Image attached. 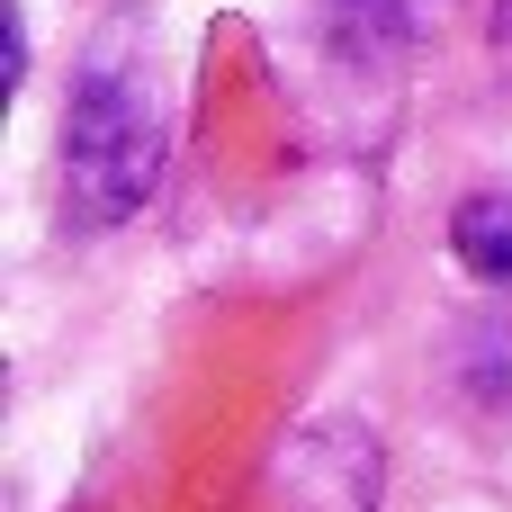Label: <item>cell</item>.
<instances>
[{
	"mask_svg": "<svg viewBox=\"0 0 512 512\" xmlns=\"http://www.w3.org/2000/svg\"><path fill=\"white\" fill-rule=\"evenodd\" d=\"M450 243H459V261H468L477 279H512V198H504V189L468 198L459 225H450Z\"/></svg>",
	"mask_w": 512,
	"mask_h": 512,
	"instance_id": "2",
	"label": "cell"
},
{
	"mask_svg": "<svg viewBox=\"0 0 512 512\" xmlns=\"http://www.w3.org/2000/svg\"><path fill=\"white\" fill-rule=\"evenodd\" d=\"M63 180L90 225H117L153 198L162 180V117L135 72H90L72 117H63Z\"/></svg>",
	"mask_w": 512,
	"mask_h": 512,
	"instance_id": "1",
	"label": "cell"
}]
</instances>
